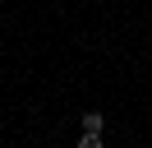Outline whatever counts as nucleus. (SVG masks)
Listing matches in <instances>:
<instances>
[{"label": "nucleus", "instance_id": "nucleus-1", "mask_svg": "<svg viewBox=\"0 0 152 148\" xmlns=\"http://www.w3.org/2000/svg\"><path fill=\"white\" fill-rule=\"evenodd\" d=\"M102 125H106L102 111H88V116H83V134H102Z\"/></svg>", "mask_w": 152, "mask_h": 148}, {"label": "nucleus", "instance_id": "nucleus-2", "mask_svg": "<svg viewBox=\"0 0 152 148\" xmlns=\"http://www.w3.org/2000/svg\"><path fill=\"white\" fill-rule=\"evenodd\" d=\"M78 148H102V134H83V139H78Z\"/></svg>", "mask_w": 152, "mask_h": 148}]
</instances>
